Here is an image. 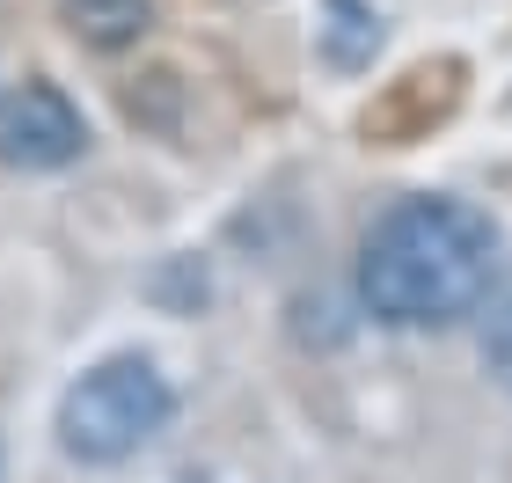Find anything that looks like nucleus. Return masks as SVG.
I'll list each match as a JSON object with an SVG mask.
<instances>
[{
	"label": "nucleus",
	"mask_w": 512,
	"mask_h": 483,
	"mask_svg": "<svg viewBox=\"0 0 512 483\" xmlns=\"http://www.w3.org/2000/svg\"><path fill=\"white\" fill-rule=\"evenodd\" d=\"M498 227L469 198H403L359 249V301L395 330H447L491 301Z\"/></svg>",
	"instance_id": "obj_1"
},
{
	"label": "nucleus",
	"mask_w": 512,
	"mask_h": 483,
	"mask_svg": "<svg viewBox=\"0 0 512 483\" xmlns=\"http://www.w3.org/2000/svg\"><path fill=\"white\" fill-rule=\"evenodd\" d=\"M176 410V388L161 381L154 359H103L88 366V374L66 388L59 403V447L74 454V462H125L154 440L161 425H169Z\"/></svg>",
	"instance_id": "obj_2"
},
{
	"label": "nucleus",
	"mask_w": 512,
	"mask_h": 483,
	"mask_svg": "<svg viewBox=\"0 0 512 483\" xmlns=\"http://www.w3.org/2000/svg\"><path fill=\"white\" fill-rule=\"evenodd\" d=\"M81 147H88V125L52 81H22L0 103V161L8 169H66Z\"/></svg>",
	"instance_id": "obj_3"
},
{
	"label": "nucleus",
	"mask_w": 512,
	"mask_h": 483,
	"mask_svg": "<svg viewBox=\"0 0 512 483\" xmlns=\"http://www.w3.org/2000/svg\"><path fill=\"white\" fill-rule=\"evenodd\" d=\"M461 96V66L439 59V66H417V74L395 81V96L366 118V132H381V140H417L425 132V118H447Z\"/></svg>",
	"instance_id": "obj_4"
},
{
	"label": "nucleus",
	"mask_w": 512,
	"mask_h": 483,
	"mask_svg": "<svg viewBox=\"0 0 512 483\" xmlns=\"http://www.w3.org/2000/svg\"><path fill=\"white\" fill-rule=\"evenodd\" d=\"M59 8H66V30L96 52H125L154 22V0H59Z\"/></svg>",
	"instance_id": "obj_5"
},
{
	"label": "nucleus",
	"mask_w": 512,
	"mask_h": 483,
	"mask_svg": "<svg viewBox=\"0 0 512 483\" xmlns=\"http://www.w3.org/2000/svg\"><path fill=\"white\" fill-rule=\"evenodd\" d=\"M374 52H381V22L366 0H322V59L359 74V66H374Z\"/></svg>",
	"instance_id": "obj_6"
},
{
	"label": "nucleus",
	"mask_w": 512,
	"mask_h": 483,
	"mask_svg": "<svg viewBox=\"0 0 512 483\" xmlns=\"http://www.w3.org/2000/svg\"><path fill=\"white\" fill-rule=\"evenodd\" d=\"M483 359H491L498 374H512V286L491 293V315H483Z\"/></svg>",
	"instance_id": "obj_7"
},
{
	"label": "nucleus",
	"mask_w": 512,
	"mask_h": 483,
	"mask_svg": "<svg viewBox=\"0 0 512 483\" xmlns=\"http://www.w3.org/2000/svg\"><path fill=\"white\" fill-rule=\"evenodd\" d=\"M0 483H8V440H0Z\"/></svg>",
	"instance_id": "obj_8"
}]
</instances>
